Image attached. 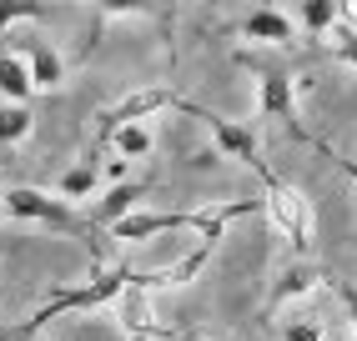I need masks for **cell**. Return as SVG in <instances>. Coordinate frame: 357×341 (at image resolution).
Segmentation results:
<instances>
[{
	"instance_id": "6da1fadb",
	"label": "cell",
	"mask_w": 357,
	"mask_h": 341,
	"mask_svg": "<svg viewBox=\"0 0 357 341\" xmlns=\"http://www.w3.org/2000/svg\"><path fill=\"white\" fill-rule=\"evenodd\" d=\"M131 266H106V271H96L91 281H81V286H66V291H56L51 301H45L40 311H31V322H20L15 331H6V341H31L40 326H51V322H61V316H70V311H96V306H116L121 301V291L131 286Z\"/></svg>"
},
{
	"instance_id": "7a4b0ae2",
	"label": "cell",
	"mask_w": 357,
	"mask_h": 341,
	"mask_svg": "<svg viewBox=\"0 0 357 341\" xmlns=\"http://www.w3.org/2000/svg\"><path fill=\"white\" fill-rule=\"evenodd\" d=\"M261 176V211H267V221L277 226V236L292 246L297 261L312 256V241H317V221H312V201L302 196L292 181H282L277 170H257Z\"/></svg>"
},
{
	"instance_id": "3957f363",
	"label": "cell",
	"mask_w": 357,
	"mask_h": 341,
	"mask_svg": "<svg viewBox=\"0 0 357 341\" xmlns=\"http://www.w3.org/2000/svg\"><path fill=\"white\" fill-rule=\"evenodd\" d=\"M242 65L257 70V111L267 120H282L297 141H312L302 131V120H297V81H292V70L272 65V61H252V56H242Z\"/></svg>"
},
{
	"instance_id": "277c9868",
	"label": "cell",
	"mask_w": 357,
	"mask_h": 341,
	"mask_svg": "<svg viewBox=\"0 0 357 341\" xmlns=\"http://www.w3.org/2000/svg\"><path fill=\"white\" fill-rule=\"evenodd\" d=\"M6 216L15 221H36V226H51L66 236H91V221L76 216V206H66L51 191H36V186H10L6 191Z\"/></svg>"
},
{
	"instance_id": "5b68a950",
	"label": "cell",
	"mask_w": 357,
	"mask_h": 341,
	"mask_svg": "<svg viewBox=\"0 0 357 341\" xmlns=\"http://www.w3.org/2000/svg\"><path fill=\"white\" fill-rule=\"evenodd\" d=\"M156 111H186L192 116V101H181L172 86H141V90H126L116 106H106L96 120H101V141H111L121 126H146V116Z\"/></svg>"
},
{
	"instance_id": "8992f818",
	"label": "cell",
	"mask_w": 357,
	"mask_h": 341,
	"mask_svg": "<svg viewBox=\"0 0 357 341\" xmlns=\"http://www.w3.org/2000/svg\"><path fill=\"white\" fill-rule=\"evenodd\" d=\"M192 116L211 131V141H217V151H222L227 161H242L247 170H267L252 126H242V120H231V116H217V111H206V106H192Z\"/></svg>"
},
{
	"instance_id": "52a82bcc",
	"label": "cell",
	"mask_w": 357,
	"mask_h": 341,
	"mask_svg": "<svg viewBox=\"0 0 357 341\" xmlns=\"http://www.w3.org/2000/svg\"><path fill=\"white\" fill-rule=\"evenodd\" d=\"M116 326H121L126 341H166V336H172V331L156 322V311H151V291L141 286V271L131 276V286L121 291V301H116Z\"/></svg>"
},
{
	"instance_id": "ba28073f",
	"label": "cell",
	"mask_w": 357,
	"mask_h": 341,
	"mask_svg": "<svg viewBox=\"0 0 357 341\" xmlns=\"http://www.w3.org/2000/svg\"><path fill=\"white\" fill-rule=\"evenodd\" d=\"M10 51L31 65V81H36V90H61V86H66V56L56 51V40H45L40 31H31V35H15V40H10Z\"/></svg>"
},
{
	"instance_id": "9c48e42d",
	"label": "cell",
	"mask_w": 357,
	"mask_h": 341,
	"mask_svg": "<svg viewBox=\"0 0 357 341\" xmlns=\"http://www.w3.org/2000/svg\"><path fill=\"white\" fill-rule=\"evenodd\" d=\"M236 35L252 40V45H292L297 40V20L287 10H277V6H257V10L242 15Z\"/></svg>"
},
{
	"instance_id": "30bf717a",
	"label": "cell",
	"mask_w": 357,
	"mask_h": 341,
	"mask_svg": "<svg viewBox=\"0 0 357 341\" xmlns=\"http://www.w3.org/2000/svg\"><path fill=\"white\" fill-rule=\"evenodd\" d=\"M166 231H192V211H131L111 226V241H151Z\"/></svg>"
},
{
	"instance_id": "8fae6325",
	"label": "cell",
	"mask_w": 357,
	"mask_h": 341,
	"mask_svg": "<svg viewBox=\"0 0 357 341\" xmlns=\"http://www.w3.org/2000/svg\"><path fill=\"white\" fill-rule=\"evenodd\" d=\"M317 286H322V271H317V266H312V261H292L287 271L277 276L272 296H267V316L282 311L287 301H297V296H307V291H317Z\"/></svg>"
},
{
	"instance_id": "7c38bea8",
	"label": "cell",
	"mask_w": 357,
	"mask_h": 341,
	"mask_svg": "<svg viewBox=\"0 0 357 341\" xmlns=\"http://www.w3.org/2000/svg\"><path fill=\"white\" fill-rule=\"evenodd\" d=\"M36 81H31V65L20 61L15 51H0V101L6 106H31Z\"/></svg>"
},
{
	"instance_id": "4fadbf2b",
	"label": "cell",
	"mask_w": 357,
	"mask_h": 341,
	"mask_svg": "<svg viewBox=\"0 0 357 341\" xmlns=\"http://www.w3.org/2000/svg\"><path fill=\"white\" fill-rule=\"evenodd\" d=\"M141 196H146V186H141V181H121V186H111L106 196L96 201V216H91V221L111 231L116 221H126V216L136 211V201H141Z\"/></svg>"
},
{
	"instance_id": "5bb4252c",
	"label": "cell",
	"mask_w": 357,
	"mask_h": 341,
	"mask_svg": "<svg viewBox=\"0 0 357 341\" xmlns=\"http://www.w3.org/2000/svg\"><path fill=\"white\" fill-rule=\"evenodd\" d=\"M96 186H101V161H96V156H86V161H76V166H70L66 176L56 181V196H61L66 206H76V201H86Z\"/></svg>"
},
{
	"instance_id": "9a60e30c",
	"label": "cell",
	"mask_w": 357,
	"mask_h": 341,
	"mask_svg": "<svg viewBox=\"0 0 357 341\" xmlns=\"http://www.w3.org/2000/svg\"><path fill=\"white\" fill-rule=\"evenodd\" d=\"M342 10L347 6H337V0H302L297 6V26L307 35H332V26L342 20Z\"/></svg>"
},
{
	"instance_id": "2e32d148",
	"label": "cell",
	"mask_w": 357,
	"mask_h": 341,
	"mask_svg": "<svg viewBox=\"0 0 357 341\" xmlns=\"http://www.w3.org/2000/svg\"><path fill=\"white\" fill-rule=\"evenodd\" d=\"M211 251H217V246H197V251H186L181 261L161 266V271H156V291H161V286H186V281H197L202 266L211 261Z\"/></svg>"
},
{
	"instance_id": "e0dca14e",
	"label": "cell",
	"mask_w": 357,
	"mask_h": 341,
	"mask_svg": "<svg viewBox=\"0 0 357 341\" xmlns=\"http://www.w3.org/2000/svg\"><path fill=\"white\" fill-rule=\"evenodd\" d=\"M36 131V111L31 106H0V145H20Z\"/></svg>"
},
{
	"instance_id": "ac0fdd59",
	"label": "cell",
	"mask_w": 357,
	"mask_h": 341,
	"mask_svg": "<svg viewBox=\"0 0 357 341\" xmlns=\"http://www.w3.org/2000/svg\"><path fill=\"white\" fill-rule=\"evenodd\" d=\"M106 145H111V151L121 156V161H141V156H151V145H156V141H151L146 126H121Z\"/></svg>"
},
{
	"instance_id": "d6986e66",
	"label": "cell",
	"mask_w": 357,
	"mask_h": 341,
	"mask_svg": "<svg viewBox=\"0 0 357 341\" xmlns=\"http://www.w3.org/2000/svg\"><path fill=\"white\" fill-rule=\"evenodd\" d=\"M327 45H332V56H337L342 65H352V70H357V20H352V10H342V20L332 26Z\"/></svg>"
},
{
	"instance_id": "ffe728a7",
	"label": "cell",
	"mask_w": 357,
	"mask_h": 341,
	"mask_svg": "<svg viewBox=\"0 0 357 341\" xmlns=\"http://www.w3.org/2000/svg\"><path fill=\"white\" fill-rule=\"evenodd\" d=\"M51 6H40V0H0V35L26 26V20H45Z\"/></svg>"
},
{
	"instance_id": "44dd1931",
	"label": "cell",
	"mask_w": 357,
	"mask_h": 341,
	"mask_svg": "<svg viewBox=\"0 0 357 341\" xmlns=\"http://www.w3.org/2000/svg\"><path fill=\"white\" fill-rule=\"evenodd\" d=\"M282 341H327V331L312 316H292V322H282Z\"/></svg>"
},
{
	"instance_id": "7402d4cb",
	"label": "cell",
	"mask_w": 357,
	"mask_h": 341,
	"mask_svg": "<svg viewBox=\"0 0 357 341\" xmlns=\"http://www.w3.org/2000/svg\"><path fill=\"white\" fill-rule=\"evenodd\" d=\"M342 301H347V322H352V336H357V286H337Z\"/></svg>"
},
{
	"instance_id": "603a6c76",
	"label": "cell",
	"mask_w": 357,
	"mask_h": 341,
	"mask_svg": "<svg viewBox=\"0 0 357 341\" xmlns=\"http://www.w3.org/2000/svg\"><path fill=\"white\" fill-rule=\"evenodd\" d=\"M0 216H6V191H0Z\"/></svg>"
},
{
	"instance_id": "cb8c5ba5",
	"label": "cell",
	"mask_w": 357,
	"mask_h": 341,
	"mask_svg": "<svg viewBox=\"0 0 357 341\" xmlns=\"http://www.w3.org/2000/svg\"><path fill=\"white\" fill-rule=\"evenodd\" d=\"M186 341H202V336H186Z\"/></svg>"
},
{
	"instance_id": "d4e9b609",
	"label": "cell",
	"mask_w": 357,
	"mask_h": 341,
	"mask_svg": "<svg viewBox=\"0 0 357 341\" xmlns=\"http://www.w3.org/2000/svg\"><path fill=\"white\" fill-rule=\"evenodd\" d=\"M0 341H6V331H0Z\"/></svg>"
},
{
	"instance_id": "484cf974",
	"label": "cell",
	"mask_w": 357,
	"mask_h": 341,
	"mask_svg": "<svg viewBox=\"0 0 357 341\" xmlns=\"http://www.w3.org/2000/svg\"><path fill=\"white\" fill-rule=\"evenodd\" d=\"M352 176H357V166H352Z\"/></svg>"
}]
</instances>
